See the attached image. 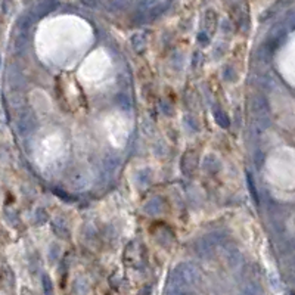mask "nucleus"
Instances as JSON below:
<instances>
[{
  "mask_svg": "<svg viewBox=\"0 0 295 295\" xmlns=\"http://www.w3.org/2000/svg\"><path fill=\"white\" fill-rule=\"evenodd\" d=\"M44 293L46 295H52V285H50V281H49V278H44Z\"/></svg>",
  "mask_w": 295,
  "mask_h": 295,
  "instance_id": "nucleus-2",
  "label": "nucleus"
},
{
  "mask_svg": "<svg viewBox=\"0 0 295 295\" xmlns=\"http://www.w3.org/2000/svg\"><path fill=\"white\" fill-rule=\"evenodd\" d=\"M199 279V272L192 264H180L174 272L170 275L169 284H167V295H180L188 288L194 287Z\"/></svg>",
  "mask_w": 295,
  "mask_h": 295,
  "instance_id": "nucleus-1",
  "label": "nucleus"
}]
</instances>
